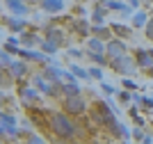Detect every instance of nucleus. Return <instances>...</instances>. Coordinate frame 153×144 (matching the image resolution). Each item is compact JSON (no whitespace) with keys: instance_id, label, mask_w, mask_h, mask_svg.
<instances>
[{"instance_id":"obj_26","label":"nucleus","mask_w":153,"mask_h":144,"mask_svg":"<svg viewBox=\"0 0 153 144\" xmlns=\"http://www.w3.org/2000/svg\"><path fill=\"white\" fill-rule=\"evenodd\" d=\"M89 48H91V50H96V53H101V50L105 48V46H103L101 41H98V39H89Z\"/></svg>"},{"instance_id":"obj_20","label":"nucleus","mask_w":153,"mask_h":144,"mask_svg":"<svg viewBox=\"0 0 153 144\" xmlns=\"http://www.w3.org/2000/svg\"><path fill=\"white\" fill-rule=\"evenodd\" d=\"M71 71H73V73L78 75V78H85V80H89L91 75H89V71H85V69H80V66H78V64H71Z\"/></svg>"},{"instance_id":"obj_35","label":"nucleus","mask_w":153,"mask_h":144,"mask_svg":"<svg viewBox=\"0 0 153 144\" xmlns=\"http://www.w3.org/2000/svg\"><path fill=\"white\" fill-rule=\"evenodd\" d=\"M69 55H71V57H80V55H82V53H80V50H78V48H71V50H69Z\"/></svg>"},{"instance_id":"obj_19","label":"nucleus","mask_w":153,"mask_h":144,"mask_svg":"<svg viewBox=\"0 0 153 144\" xmlns=\"http://www.w3.org/2000/svg\"><path fill=\"white\" fill-rule=\"evenodd\" d=\"M9 55H12V53H7L5 48H0V66H2V69H9V64H12Z\"/></svg>"},{"instance_id":"obj_13","label":"nucleus","mask_w":153,"mask_h":144,"mask_svg":"<svg viewBox=\"0 0 153 144\" xmlns=\"http://www.w3.org/2000/svg\"><path fill=\"white\" fill-rule=\"evenodd\" d=\"M41 7H44L46 12H53V14H55V12H62V9H64V2H62V0H44Z\"/></svg>"},{"instance_id":"obj_9","label":"nucleus","mask_w":153,"mask_h":144,"mask_svg":"<svg viewBox=\"0 0 153 144\" xmlns=\"http://www.w3.org/2000/svg\"><path fill=\"white\" fill-rule=\"evenodd\" d=\"M21 98H23V103H37L39 98H41V94H39L37 89H21Z\"/></svg>"},{"instance_id":"obj_34","label":"nucleus","mask_w":153,"mask_h":144,"mask_svg":"<svg viewBox=\"0 0 153 144\" xmlns=\"http://www.w3.org/2000/svg\"><path fill=\"white\" fill-rule=\"evenodd\" d=\"M103 92H108V94H114V87L108 85V82H103Z\"/></svg>"},{"instance_id":"obj_2","label":"nucleus","mask_w":153,"mask_h":144,"mask_svg":"<svg viewBox=\"0 0 153 144\" xmlns=\"http://www.w3.org/2000/svg\"><path fill=\"white\" fill-rule=\"evenodd\" d=\"M64 110L71 112V114H76V117H80V114H85L87 105H85V101L80 98V96H66V101H64Z\"/></svg>"},{"instance_id":"obj_22","label":"nucleus","mask_w":153,"mask_h":144,"mask_svg":"<svg viewBox=\"0 0 153 144\" xmlns=\"http://www.w3.org/2000/svg\"><path fill=\"white\" fill-rule=\"evenodd\" d=\"M89 57H91V60H94L96 64H101V66H105V64H110L108 60H105V57H103L101 53H96V50H91V53H89Z\"/></svg>"},{"instance_id":"obj_5","label":"nucleus","mask_w":153,"mask_h":144,"mask_svg":"<svg viewBox=\"0 0 153 144\" xmlns=\"http://www.w3.org/2000/svg\"><path fill=\"white\" fill-rule=\"evenodd\" d=\"M105 50H108V55L112 57V60H119V57L128 55V53H126V44H123L121 39H112V41L105 46Z\"/></svg>"},{"instance_id":"obj_11","label":"nucleus","mask_w":153,"mask_h":144,"mask_svg":"<svg viewBox=\"0 0 153 144\" xmlns=\"http://www.w3.org/2000/svg\"><path fill=\"white\" fill-rule=\"evenodd\" d=\"M59 89H62L66 96H80V87H78L76 80H69L66 85H59Z\"/></svg>"},{"instance_id":"obj_6","label":"nucleus","mask_w":153,"mask_h":144,"mask_svg":"<svg viewBox=\"0 0 153 144\" xmlns=\"http://www.w3.org/2000/svg\"><path fill=\"white\" fill-rule=\"evenodd\" d=\"M34 85H37V89H41L44 94L55 96V85H51V82H48V78H46L44 73H39L37 78H34Z\"/></svg>"},{"instance_id":"obj_27","label":"nucleus","mask_w":153,"mask_h":144,"mask_svg":"<svg viewBox=\"0 0 153 144\" xmlns=\"http://www.w3.org/2000/svg\"><path fill=\"white\" fill-rule=\"evenodd\" d=\"M94 34H96V37H108V30L103 28V23H98V25L94 28Z\"/></svg>"},{"instance_id":"obj_12","label":"nucleus","mask_w":153,"mask_h":144,"mask_svg":"<svg viewBox=\"0 0 153 144\" xmlns=\"http://www.w3.org/2000/svg\"><path fill=\"white\" fill-rule=\"evenodd\" d=\"M9 71H12L14 78H23L27 73V66H25V62H12L9 64Z\"/></svg>"},{"instance_id":"obj_10","label":"nucleus","mask_w":153,"mask_h":144,"mask_svg":"<svg viewBox=\"0 0 153 144\" xmlns=\"http://www.w3.org/2000/svg\"><path fill=\"white\" fill-rule=\"evenodd\" d=\"M5 2H7V7H9L14 14H19V16H25L27 14V7L23 5L21 0H5Z\"/></svg>"},{"instance_id":"obj_21","label":"nucleus","mask_w":153,"mask_h":144,"mask_svg":"<svg viewBox=\"0 0 153 144\" xmlns=\"http://www.w3.org/2000/svg\"><path fill=\"white\" fill-rule=\"evenodd\" d=\"M133 25H135V28L146 25V14H144V12H137V14H135V19H133Z\"/></svg>"},{"instance_id":"obj_37","label":"nucleus","mask_w":153,"mask_h":144,"mask_svg":"<svg viewBox=\"0 0 153 144\" xmlns=\"http://www.w3.org/2000/svg\"><path fill=\"white\" fill-rule=\"evenodd\" d=\"M128 2H130V7H133V9H135L137 5H140V0H128Z\"/></svg>"},{"instance_id":"obj_16","label":"nucleus","mask_w":153,"mask_h":144,"mask_svg":"<svg viewBox=\"0 0 153 144\" xmlns=\"http://www.w3.org/2000/svg\"><path fill=\"white\" fill-rule=\"evenodd\" d=\"M21 41L25 46H34V44H41V39L37 34H30V32H21Z\"/></svg>"},{"instance_id":"obj_3","label":"nucleus","mask_w":153,"mask_h":144,"mask_svg":"<svg viewBox=\"0 0 153 144\" xmlns=\"http://www.w3.org/2000/svg\"><path fill=\"white\" fill-rule=\"evenodd\" d=\"M135 64H137V62H133V57H128V55L119 57V60H110V66H112L114 71H119V73H123V75L133 73Z\"/></svg>"},{"instance_id":"obj_1","label":"nucleus","mask_w":153,"mask_h":144,"mask_svg":"<svg viewBox=\"0 0 153 144\" xmlns=\"http://www.w3.org/2000/svg\"><path fill=\"white\" fill-rule=\"evenodd\" d=\"M51 128L55 131V135H57L59 140H73L76 133H78L76 124L62 112H51Z\"/></svg>"},{"instance_id":"obj_25","label":"nucleus","mask_w":153,"mask_h":144,"mask_svg":"<svg viewBox=\"0 0 153 144\" xmlns=\"http://www.w3.org/2000/svg\"><path fill=\"white\" fill-rule=\"evenodd\" d=\"M76 28H78V32H80L82 37H87V32H89V25L85 23V21H78V23H76Z\"/></svg>"},{"instance_id":"obj_7","label":"nucleus","mask_w":153,"mask_h":144,"mask_svg":"<svg viewBox=\"0 0 153 144\" xmlns=\"http://www.w3.org/2000/svg\"><path fill=\"white\" fill-rule=\"evenodd\" d=\"M110 131H112V135L114 137H121V140H130V133H128V128L126 126H121L117 119H110Z\"/></svg>"},{"instance_id":"obj_30","label":"nucleus","mask_w":153,"mask_h":144,"mask_svg":"<svg viewBox=\"0 0 153 144\" xmlns=\"http://www.w3.org/2000/svg\"><path fill=\"white\" fill-rule=\"evenodd\" d=\"M89 75H91V78H96V80H101V78H103V71L94 66V69H89Z\"/></svg>"},{"instance_id":"obj_15","label":"nucleus","mask_w":153,"mask_h":144,"mask_svg":"<svg viewBox=\"0 0 153 144\" xmlns=\"http://www.w3.org/2000/svg\"><path fill=\"white\" fill-rule=\"evenodd\" d=\"M5 21H7V25H9V30H14V32L25 30V21L23 19H5Z\"/></svg>"},{"instance_id":"obj_33","label":"nucleus","mask_w":153,"mask_h":144,"mask_svg":"<svg viewBox=\"0 0 153 144\" xmlns=\"http://www.w3.org/2000/svg\"><path fill=\"white\" fill-rule=\"evenodd\" d=\"M142 105H144V107H153V98L144 96V98H142Z\"/></svg>"},{"instance_id":"obj_18","label":"nucleus","mask_w":153,"mask_h":144,"mask_svg":"<svg viewBox=\"0 0 153 144\" xmlns=\"http://www.w3.org/2000/svg\"><path fill=\"white\" fill-rule=\"evenodd\" d=\"M57 46H59V44H55L53 39H41V48H44L46 53H55V50H57Z\"/></svg>"},{"instance_id":"obj_23","label":"nucleus","mask_w":153,"mask_h":144,"mask_svg":"<svg viewBox=\"0 0 153 144\" xmlns=\"http://www.w3.org/2000/svg\"><path fill=\"white\" fill-rule=\"evenodd\" d=\"M0 124H5V126H14V124H16V119H14V114L0 112Z\"/></svg>"},{"instance_id":"obj_17","label":"nucleus","mask_w":153,"mask_h":144,"mask_svg":"<svg viewBox=\"0 0 153 144\" xmlns=\"http://www.w3.org/2000/svg\"><path fill=\"white\" fill-rule=\"evenodd\" d=\"M46 39H53L55 44H62L64 39H62V32L57 30V28H48V32H46Z\"/></svg>"},{"instance_id":"obj_28","label":"nucleus","mask_w":153,"mask_h":144,"mask_svg":"<svg viewBox=\"0 0 153 144\" xmlns=\"http://www.w3.org/2000/svg\"><path fill=\"white\" fill-rule=\"evenodd\" d=\"M133 98V96H130V89H126L123 87V92H119V101H123V103H128V101Z\"/></svg>"},{"instance_id":"obj_4","label":"nucleus","mask_w":153,"mask_h":144,"mask_svg":"<svg viewBox=\"0 0 153 144\" xmlns=\"http://www.w3.org/2000/svg\"><path fill=\"white\" fill-rule=\"evenodd\" d=\"M135 62H137V66H142V69H151L153 66V50L137 48L135 50Z\"/></svg>"},{"instance_id":"obj_14","label":"nucleus","mask_w":153,"mask_h":144,"mask_svg":"<svg viewBox=\"0 0 153 144\" xmlns=\"http://www.w3.org/2000/svg\"><path fill=\"white\" fill-rule=\"evenodd\" d=\"M12 82H14L12 71H9V69H2V66H0V87H9Z\"/></svg>"},{"instance_id":"obj_31","label":"nucleus","mask_w":153,"mask_h":144,"mask_svg":"<svg viewBox=\"0 0 153 144\" xmlns=\"http://www.w3.org/2000/svg\"><path fill=\"white\" fill-rule=\"evenodd\" d=\"M146 37L153 39V19H151V23H146Z\"/></svg>"},{"instance_id":"obj_24","label":"nucleus","mask_w":153,"mask_h":144,"mask_svg":"<svg viewBox=\"0 0 153 144\" xmlns=\"http://www.w3.org/2000/svg\"><path fill=\"white\" fill-rule=\"evenodd\" d=\"M112 30H114L117 34H121V37H130V30H128L126 25H119V23H114V25H112Z\"/></svg>"},{"instance_id":"obj_8","label":"nucleus","mask_w":153,"mask_h":144,"mask_svg":"<svg viewBox=\"0 0 153 144\" xmlns=\"http://www.w3.org/2000/svg\"><path fill=\"white\" fill-rule=\"evenodd\" d=\"M44 75H46V78H48L51 82H55V85H62V82H59V75H62V69H59L57 64H48V66L44 69Z\"/></svg>"},{"instance_id":"obj_29","label":"nucleus","mask_w":153,"mask_h":144,"mask_svg":"<svg viewBox=\"0 0 153 144\" xmlns=\"http://www.w3.org/2000/svg\"><path fill=\"white\" fill-rule=\"evenodd\" d=\"M123 87L126 89H137V82L130 80V78H123Z\"/></svg>"},{"instance_id":"obj_36","label":"nucleus","mask_w":153,"mask_h":144,"mask_svg":"<svg viewBox=\"0 0 153 144\" xmlns=\"http://www.w3.org/2000/svg\"><path fill=\"white\" fill-rule=\"evenodd\" d=\"M27 140H30V142H44V137H39V135H30Z\"/></svg>"},{"instance_id":"obj_32","label":"nucleus","mask_w":153,"mask_h":144,"mask_svg":"<svg viewBox=\"0 0 153 144\" xmlns=\"http://www.w3.org/2000/svg\"><path fill=\"white\" fill-rule=\"evenodd\" d=\"M133 137H135V140H144V133H142V128H135V131H133Z\"/></svg>"}]
</instances>
